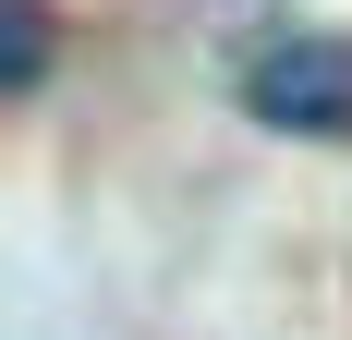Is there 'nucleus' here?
<instances>
[{
    "mask_svg": "<svg viewBox=\"0 0 352 340\" xmlns=\"http://www.w3.org/2000/svg\"><path fill=\"white\" fill-rule=\"evenodd\" d=\"M231 98L267 134H352V36H316V25L255 36L231 61Z\"/></svg>",
    "mask_w": 352,
    "mask_h": 340,
    "instance_id": "obj_1",
    "label": "nucleus"
},
{
    "mask_svg": "<svg viewBox=\"0 0 352 340\" xmlns=\"http://www.w3.org/2000/svg\"><path fill=\"white\" fill-rule=\"evenodd\" d=\"M49 49H61L49 12H36V0H0V98H25L36 73H49Z\"/></svg>",
    "mask_w": 352,
    "mask_h": 340,
    "instance_id": "obj_2",
    "label": "nucleus"
}]
</instances>
